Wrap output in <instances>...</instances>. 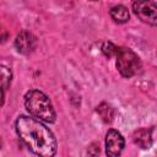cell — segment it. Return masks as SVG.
<instances>
[{
  "label": "cell",
  "mask_w": 157,
  "mask_h": 157,
  "mask_svg": "<svg viewBox=\"0 0 157 157\" xmlns=\"http://www.w3.org/2000/svg\"><path fill=\"white\" fill-rule=\"evenodd\" d=\"M16 132L26 146L38 157H54L58 144L54 134L42 121L28 117L20 115L15 121Z\"/></svg>",
  "instance_id": "cell-1"
},
{
  "label": "cell",
  "mask_w": 157,
  "mask_h": 157,
  "mask_svg": "<svg viewBox=\"0 0 157 157\" xmlns=\"http://www.w3.org/2000/svg\"><path fill=\"white\" fill-rule=\"evenodd\" d=\"M25 107L29 115L39 121L54 123L56 114L45 93L39 90H31L25 94Z\"/></svg>",
  "instance_id": "cell-2"
},
{
  "label": "cell",
  "mask_w": 157,
  "mask_h": 157,
  "mask_svg": "<svg viewBox=\"0 0 157 157\" xmlns=\"http://www.w3.org/2000/svg\"><path fill=\"white\" fill-rule=\"evenodd\" d=\"M117 69L123 77H131L141 69V60L130 48H118L117 50Z\"/></svg>",
  "instance_id": "cell-3"
},
{
  "label": "cell",
  "mask_w": 157,
  "mask_h": 157,
  "mask_svg": "<svg viewBox=\"0 0 157 157\" xmlns=\"http://www.w3.org/2000/svg\"><path fill=\"white\" fill-rule=\"evenodd\" d=\"M134 13L145 23L157 25V2L156 1H135L132 2Z\"/></svg>",
  "instance_id": "cell-4"
},
{
  "label": "cell",
  "mask_w": 157,
  "mask_h": 157,
  "mask_svg": "<svg viewBox=\"0 0 157 157\" xmlns=\"http://www.w3.org/2000/svg\"><path fill=\"white\" fill-rule=\"evenodd\" d=\"M124 137L123 135L114 129L108 130L105 135V153L108 157H120L124 150Z\"/></svg>",
  "instance_id": "cell-5"
},
{
  "label": "cell",
  "mask_w": 157,
  "mask_h": 157,
  "mask_svg": "<svg viewBox=\"0 0 157 157\" xmlns=\"http://www.w3.org/2000/svg\"><path fill=\"white\" fill-rule=\"evenodd\" d=\"M36 44H37L36 37L28 31H21L15 39V47L17 52L25 55L32 53L36 48Z\"/></svg>",
  "instance_id": "cell-6"
},
{
  "label": "cell",
  "mask_w": 157,
  "mask_h": 157,
  "mask_svg": "<svg viewBox=\"0 0 157 157\" xmlns=\"http://www.w3.org/2000/svg\"><path fill=\"white\" fill-rule=\"evenodd\" d=\"M12 78V72L9 67L0 65V108L5 102V92L10 86Z\"/></svg>",
  "instance_id": "cell-7"
},
{
  "label": "cell",
  "mask_w": 157,
  "mask_h": 157,
  "mask_svg": "<svg viewBox=\"0 0 157 157\" xmlns=\"http://www.w3.org/2000/svg\"><path fill=\"white\" fill-rule=\"evenodd\" d=\"M110 17L114 20V22L117 23H125L129 21V10L124 6V5H115L110 9L109 11Z\"/></svg>",
  "instance_id": "cell-8"
},
{
  "label": "cell",
  "mask_w": 157,
  "mask_h": 157,
  "mask_svg": "<svg viewBox=\"0 0 157 157\" xmlns=\"http://www.w3.org/2000/svg\"><path fill=\"white\" fill-rule=\"evenodd\" d=\"M134 142L136 145H139L141 148H148L152 144V137H151V134L148 130L146 129H141L139 131H136L134 134V137H132Z\"/></svg>",
  "instance_id": "cell-9"
},
{
  "label": "cell",
  "mask_w": 157,
  "mask_h": 157,
  "mask_svg": "<svg viewBox=\"0 0 157 157\" xmlns=\"http://www.w3.org/2000/svg\"><path fill=\"white\" fill-rule=\"evenodd\" d=\"M97 113L101 115V118H102V120H103L104 123H110V121H113L114 114H115L114 109H113L109 104H107V103H101V104L97 107Z\"/></svg>",
  "instance_id": "cell-10"
},
{
  "label": "cell",
  "mask_w": 157,
  "mask_h": 157,
  "mask_svg": "<svg viewBox=\"0 0 157 157\" xmlns=\"http://www.w3.org/2000/svg\"><path fill=\"white\" fill-rule=\"evenodd\" d=\"M117 50H118V48H117L113 43H110V42H104L103 45H102V52H103V54H104L105 56H108V58L115 55V54H117Z\"/></svg>",
  "instance_id": "cell-11"
},
{
  "label": "cell",
  "mask_w": 157,
  "mask_h": 157,
  "mask_svg": "<svg viewBox=\"0 0 157 157\" xmlns=\"http://www.w3.org/2000/svg\"><path fill=\"white\" fill-rule=\"evenodd\" d=\"M7 38H9V32H7V29H5V28L0 25V43L6 42Z\"/></svg>",
  "instance_id": "cell-12"
},
{
  "label": "cell",
  "mask_w": 157,
  "mask_h": 157,
  "mask_svg": "<svg viewBox=\"0 0 157 157\" xmlns=\"http://www.w3.org/2000/svg\"><path fill=\"white\" fill-rule=\"evenodd\" d=\"M0 146H1V141H0Z\"/></svg>",
  "instance_id": "cell-13"
}]
</instances>
